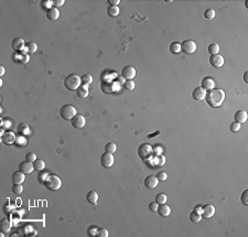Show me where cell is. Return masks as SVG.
Masks as SVG:
<instances>
[{
	"instance_id": "obj_14",
	"label": "cell",
	"mask_w": 248,
	"mask_h": 237,
	"mask_svg": "<svg viewBox=\"0 0 248 237\" xmlns=\"http://www.w3.org/2000/svg\"><path fill=\"white\" fill-rule=\"evenodd\" d=\"M16 139H17V137H16L15 132H12L11 130H8L6 132H3L2 137H1V140H2V142L5 145H11V143L16 142Z\"/></svg>"
},
{
	"instance_id": "obj_27",
	"label": "cell",
	"mask_w": 248,
	"mask_h": 237,
	"mask_svg": "<svg viewBox=\"0 0 248 237\" xmlns=\"http://www.w3.org/2000/svg\"><path fill=\"white\" fill-rule=\"evenodd\" d=\"M76 95L79 98H86L88 96V88H87L86 85H81L76 89Z\"/></svg>"
},
{
	"instance_id": "obj_29",
	"label": "cell",
	"mask_w": 248,
	"mask_h": 237,
	"mask_svg": "<svg viewBox=\"0 0 248 237\" xmlns=\"http://www.w3.org/2000/svg\"><path fill=\"white\" fill-rule=\"evenodd\" d=\"M169 50H170V52L173 53V54H179V53L181 52V44L179 42H172L171 44H170Z\"/></svg>"
},
{
	"instance_id": "obj_40",
	"label": "cell",
	"mask_w": 248,
	"mask_h": 237,
	"mask_svg": "<svg viewBox=\"0 0 248 237\" xmlns=\"http://www.w3.org/2000/svg\"><path fill=\"white\" fill-rule=\"evenodd\" d=\"M204 17L207 20H212L214 17H215V11L213 9H206L204 11Z\"/></svg>"
},
{
	"instance_id": "obj_1",
	"label": "cell",
	"mask_w": 248,
	"mask_h": 237,
	"mask_svg": "<svg viewBox=\"0 0 248 237\" xmlns=\"http://www.w3.org/2000/svg\"><path fill=\"white\" fill-rule=\"evenodd\" d=\"M224 99H225V92L221 88H213L206 93L205 101L211 107H219L223 104Z\"/></svg>"
},
{
	"instance_id": "obj_16",
	"label": "cell",
	"mask_w": 248,
	"mask_h": 237,
	"mask_svg": "<svg viewBox=\"0 0 248 237\" xmlns=\"http://www.w3.org/2000/svg\"><path fill=\"white\" fill-rule=\"evenodd\" d=\"M34 170V167H33L32 162H29V161H24V162H21L19 164V171L23 172L24 174H30L32 173Z\"/></svg>"
},
{
	"instance_id": "obj_56",
	"label": "cell",
	"mask_w": 248,
	"mask_h": 237,
	"mask_svg": "<svg viewBox=\"0 0 248 237\" xmlns=\"http://www.w3.org/2000/svg\"><path fill=\"white\" fill-rule=\"evenodd\" d=\"M1 126H3L5 128H8L9 126H11V123H9L8 120H5L3 123H1Z\"/></svg>"
},
{
	"instance_id": "obj_23",
	"label": "cell",
	"mask_w": 248,
	"mask_h": 237,
	"mask_svg": "<svg viewBox=\"0 0 248 237\" xmlns=\"http://www.w3.org/2000/svg\"><path fill=\"white\" fill-rule=\"evenodd\" d=\"M157 212H158L159 215L162 216V217H168L169 215L171 214V208H170L169 205H166V203H164V204H160Z\"/></svg>"
},
{
	"instance_id": "obj_21",
	"label": "cell",
	"mask_w": 248,
	"mask_h": 237,
	"mask_svg": "<svg viewBox=\"0 0 248 237\" xmlns=\"http://www.w3.org/2000/svg\"><path fill=\"white\" fill-rule=\"evenodd\" d=\"M201 87H203L205 91H211L215 86V81L213 78H211V77H204L201 82Z\"/></svg>"
},
{
	"instance_id": "obj_49",
	"label": "cell",
	"mask_w": 248,
	"mask_h": 237,
	"mask_svg": "<svg viewBox=\"0 0 248 237\" xmlns=\"http://www.w3.org/2000/svg\"><path fill=\"white\" fill-rule=\"evenodd\" d=\"M97 230H98V228L96 226H92V227L88 228L87 233H88L89 236H97Z\"/></svg>"
},
{
	"instance_id": "obj_32",
	"label": "cell",
	"mask_w": 248,
	"mask_h": 237,
	"mask_svg": "<svg viewBox=\"0 0 248 237\" xmlns=\"http://www.w3.org/2000/svg\"><path fill=\"white\" fill-rule=\"evenodd\" d=\"M33 167H34V170L37 171H42L45 168V162L42 159H37V160L33 162Z\"/></svg>"
},
{
	"instance_id": "obj_55",
	"label": "cell",
	"mask_w": 248,
	"mask_h": 237,
	"mask_svg": "<svg viewBox=\"0 0 248 237\" xmlns=\"http://www.w3.org/2000/svg\"><path fill=\"white\" fill-rule=\"evenodd\" d=\"M159 133H160V131H159V130H157L156 132H153V133H149V135H148V138H149V139L154 138V137H156V136H158Z\"/></svg>"
},
{
	"instance_id": "obj_17",
	"label": "cell",
	"mask_w": 248,
	"mask_h": 237,
	"mask_svg": "<svg viewBox=\"0 0 248 237\" xmlns=\"http://www.w3.org/2000/svg\"><path fill=\"white\" fill-rule=\"evenodd\" d=\"M144 186H146L147 189H154V188H157V185H158V183H159V180L157 179V177H154V176H148L146 179H144Z\"/></svg>"
},
{
	"instance_id": "obj_28",
	"label": "cell",
	"mask_w": 248,
	"mask_h": 237,
	"mask_svg": "<svg viewBox=\"0 0 248 237\" xmlns=\"http://www.w3.org/2000/svg\"><path fill=\"white\" fill-rule=\"evenodd\" d=\"M38 50V45L37 43L34 42H29L28 44H25V47H24V51L27 53H30V54H32V53H35Z\"/></svg>"
},
{
	"instance_id": "obj_26",
	"label": "cell",
	"mask_w": 248,
	"mask_h": 237,
	"mask_svg": "<svg viewBox=\"0 0 248 237\" xmlns=\"http://www.w3.org/2000/svg\"><path fill=\"white\" fill-rule=\"evenodd\" d=\"M60 17V11L55 7L51 8V9L46 10V18L51 21H55Z\"/></svg>"
},
{
	"instance_id": "obj_9",
	"label": "cell",
	"mask_w": 248,
	"mask_h": 237,
	"mask_svg": "<svg viewBox=\"0 0 248 237\" xmlns=\"http://www.w3.org/2000/svg\"><path fill=\"white\" fill-rule=\"evenodd\" d=\"M201 214L202 217L204 218H211L215 214V208L212 204H205L204 206H201Z\"/></svg>"
},
{
	"instance_id": "obj_43",
	"label": "cell",
	"mask_w": 248,
	"mask_h": 237,
	"mask_svg": "<svg viewBox=\"0 0 248 237\" xmlns=\"http://www.w3.org/2000/svg\"><path fill=\"white\" fill-rule=\"evenodd\" d=\"M241 203H243V205H245V206H247V205H248V190H244L243 191V193H241Z\"/></svg>"
},
{
	"instance_id": "obj_12",
	"label": "cell",
	"mask_w": 248,
	"mask_h": 237,
	"mask_svg": "<svg viewBox=\"0 0 248 237\" xmlns=\"http://www.w3.org/2000/svg\"><path fill=\"white\" fill-rule=\"evenodd\" d=\"M11 47L15 51L17 52H22L23 50L25 47L24 44V40L22 38H16V39L12 40V42H11Z\"/></svg>"
},
{
	"instance_id": "obj_2",
	"label": "cell",
	"mask_w": 248,
	"mask_h": 237,
	"mask_svg": "<svg viewBox=\"0 0 248 237\" xmlns=\"http://www.w3.org/2000/svg\"><path fill=\"white\" fill-rule=\"evenodd\" d=\"M81 83V76L77 74H69L64 79V86L69 91H76L82 85Z\"/></svg>"
},
{
	"instance_id": "obj_47",
	"label": "cell",
	"mask_w": 248,
	"mask_h": 237,
	"mask_svg": "<svg viewBox=\"0 0 248 237\" xmlns=\"http://www.w3.org/2000/svg\"><path fill=\"white\" fill-rule=\"evenodd\" d=\"M108 235H109V233L106 228H99V230H97V236L98 237H108Z\"/></svg>"
},
{
	"instance_id": "obj_6",
	"label": "cell",
	"mask_w": 248,
	"mask_h": 237,
	"mask_svg": "<svg viewBox=\"0 0 248 237\" xmlns=\"http://www.w3.org/2000/svg\"><path fill=\"white\" fill-rule=\"evenodd\" d=\"M181 51L186 54H193L196 51V43L193 40H184L181 43Z\"/></svg>"
},
{
	"instance_id": "obj_45",
	"label": "cell",
	"mask_w": 248,
	"mask_h": 237,
	"mask_svg": "<svg viewBox=\"0 0 248 237\" xmlns=\"http://www.w3.org/2000/svg\"><path fill=\"white\" fill-rule=\"evenodd\" d=\"M25 160L27 161H29V162H34L35 160H37V154H35L34 152H29L25 156Z\"/></svg>"
},
{
	"instance_id": "obj_13",
	"label": "cell",
	"mask_w": 248,
	"mask_h": 237,
	"mask_svg": "<svg viewBox=\"0 0 248 237\" xmlns=\"http://www.w3.org/2000/svg\"><path fill=\"white\" fill-rule=\"evenodd\" d=\"M210 64L212 66L216 67V69H219V67H222L224 65V57L218 54L211 55V57H210Z\"/></svg>"
},
{
	"instance_id": "obj_8",
	"label": "cell",
	"mask_w": 248,
	"mask_h": 237,
	"mask_svg": "<svg viewBox=\"0 0 248 237\" xmlns=\"http://www.w3.org/2000/svg\"><path fill=\"white\" fill-rule=\"evenodd\" d=\"M114 156H113V153H109V152H105L102 154L100 157V163H102V166L104 168H110V167L114 164Z\"/></svg>"
},
{
	"instance_id": "obj_11",
	"label": "cell",
	"mask_w": 248,
	"mask_h": 237,
	"mask_svg": "<svg viewBox=\"0 0 248 237\" xmlns=\"http://www.w3.org/2000/svg\"><path fill=\"white\" fill-rule=\"evenodd\" d=\"M206 93H207V92H206L203 87H201V86L196 87V88L192 92V97H193V99H195V101H204L206 97Z\"/></svg>"
},
{
	"instance_id": "obj_38",
	"label": "cell",
	"mask_w": 248,
	"mask_h": 237,
	"mask_svg": "<svg viewBox=\"0 0 248 237\" xmlns=\"http://www.w3.org/2000/svg\"><path fill=\"white\" fill-rule=\"evenodd\" d=\"M22 233H23V235H31V236L37 235V230H33L31 226H25V227H23Z\"/></svg>"
},
{
	"instance_id": "obj_57",
	"label": "cell",
	"mask_w": 248,
	"mask_h": 237,
	"mask_svg": "<svg viewBox=\"0 0 248 237\" xmlns=\"http://www.w3.org/2000/svg\"><path fill=\"white\" fill-rule=\"evenodd\" d=\"M5 72H6L5 66L1 65V66H0V76H3V75H5Z\"/></svg>"
},
{
	"instance_id": "obj_10",
	"label": "cell",
	"mask_w": 248,
	"mask_h": 237,
	"mask_svg": "<svg viewBox=\"0 0 248 237\" xmlns=\"http://www.w3.org/2000/svg\"><path fill=\"white\" fill-rule=\"evenodd\" d=\"M100 88L106 94H113L116 91H118V87H116V84L112 83V82H102Z\"/></svg>"
},
{
	"instance_id": "obj_19",
	"label": "cell",
	"mask_w": 248,
	"mask_h": 237,
	"mask_svg": "<svg viewBox=\"0 0 248 237\" xmlns=\"http://www.w3.org/2000/svg\"><path fill=\"white\" fill-rule=\"evenodd\" d=\"M24 179H25L24 173L21 172V171H16L11 176V181H12L13 184H22Z\"/></svg>"
},
{
	"instance_id": "obj_44",
	"label": "cell",
	"mask_w": 248,
	"mask_h": 237,
	"mask_svg": "<svg viewBox=\"0 0 248 237\" xmlns=\"http://www.w3.org/2000/svg\"><path fill=\"white\" fill-rule=\"evenodd\" d=\"M41 5H42V8L43 9H51V8H53V1H51V0H43L42 2H41Z\"/></svg>"
},
{
	"instance_id": "obj_37",
	"label": "cell",
	"mask_w": 248,
	"mask_h": 237,
	"mask_svg": "<svg viewBox=\"0 0 248 237\" xmlns=\"http://www.w3.org/2000/svg\"><path fill=\"white\" fill-rule=\"evenodd\" d=\"M105 150H106V152H109V153H114V152H116V150H117V146H116V143H114V142H108L105 146Z\"/></svg>"
},
{
	"instance_id": "obj_33",
	"label": "cell",
	"mask_w": 248,
	"mask_h": 237,
	"mask_svg": "<svg viewBox=\"0 0 248 237\" xmlns=\"http://www.w3.org/2000/svg\"><path fill=\"white\" fill-rule=\"evenodd\" d=\"M81 82H82V85H86V86H88V85H91L93 83V76L89 74L83 75V76L81 77Z\"/></svg>"
},
{
	"instance_id": "obj_41",
	"label": "cell",
	"mask_w": 248,
	"mask_h": 237,
	"mask_svg": "<svg viewBox=\"0 0 248 237\" xmlns=\"http://www.w3.org/2000/svg\"><path fill=\"white\" fill-rule=\"evenodd\" d=\"M124 87H125V89H127V91H134V88H135V82L132 81V79H128V81L125 82Z\"/></svg>"
},
{
	"instance_id": "obj_53",
	"label": "cell",
	"mask_w": 248,
	"mask_h": 237,
	"mask_svg": "<svg viewBox=\"0 0 248 237\" xmlns=\"http://www.w3.org/2000/svg\"><path fill=\"white\" fill-rule=\"evenodd\" d=\"M152 149H153V152L156 153L157 156H158V154H161V153H162V149L160 148L159 146H157L156 148H152Z\"/></svg>"
},
{
	"instance_id": "obj_46",
	"label": "cell",
	"mask_w": 248,
	"mask_h": 237,
	"mask_svg": "<svg viewBox=\"0 0 248 237\" xmlns=\"http://www.w3.org/2000/svg\"><path fill=\"white\" fill-rule=\"evenodd\" d=\"M157 179L159 181H166L168 179V174L164 171H160V172L157 173Z\"/></svg>"
},
{
	"instance_id": "obj_3",
	"label": "cell",
	"mask_w": 248,
	"mask_h": 237,
	"mask_svg": "<svg viewBox=\"0 0 248 237\" xmlns=\"http://www.w3.org/2000/svg\"><path fill=\"white\" fill-rule=\"evenodd\" d=\"M45 188L50 191H57L62 186V181L56 176H47L46 180L44 181Z\"/></svg>"
},
{
	"instance_id": "obj_22",
	"label": "cell",
	"mask_w": 248,
	"mask_h": 237,
	"mask_svg": "<svg viewBox=\"0 0 248 237\" xmlns=\"http://www.w3.org/2000/svg\"><path fill=\"white\" fill-rule=\"evenodd\" d=\"M190 220L193 223H198L202 220V214H201V206L194 208L191 213H190Z\"/></svg>"
},
{
	"instance_id": "obj_58",
	"label": "cell",
	"mask_w": 248,
	"mask_h": 237,
	"mask_svg": "<svg viewBox=\"0 0 248 237\" xmlns=\"http://www.w3.org/2000/svg\"><path fill=\"white\" fill-rule=\"evenodd\" d=\"M247 75H248V72H245V74H244V81H245V83H248Z\"/></svg>"
},
{
	"instance_id": "obj_4",
	"label": "cell",
	"mask_w": 248,
	"mask_h": 237,
	"mask_svg": "<svg viewBox=\"0 0 248 237\" xmlns=\"http://www.w3.org/2000/svg\"><path fill=\"white\" fill-rule=\"evenodd\" d=\"M76 114V108L73 105L66 104L60 109V116L62 117L63 119H65V120H71Z\"/></svg>"
},
{
	"instance_id": "obj_42",
	"label": "cell",
	"mask_w": 248,
	"mask_h": 237,
	"mask_svg": "<svg viewBox=\"0 0 248 237\" xmlns=\"http://www.w3.org/2000/svg\"><path fill=\"white\" fill-rule=\"evenodd\" d=\"M22 191H23V186H22V184H13V186H12V192L15 193V194H17V195L21 194V193H22Z\"/></svg>"
},
{
	"instance_id": "obj_50",
	"label": "cell",
	"mask_w": 248,
	"mask_h": 237,
	"mask_svg": "<svg viewBox=\"0 0 248 237\" xmlns=\"http://www.w3.org/2000/svg\"><path fill=\"white\" fill-rule=\"evenodd\" d=\"M159 208V204L157 202H151L149 204V210L151 211V212H157Z\"/></svg>"
},
{
	"instance_id": "obj_31",
	"label": "cell",
	"mask_w": 248,
	"mask_h": 237,
	"mask_svg": "<svg viewBox=\"0 0 248 237\" xmlns=\"http://www.w3.org/2000/svg\"><path fill=\"white\" fill-rule=\"evenodd\" d=\"M107 15H108L109 17H112V18L117 17V16L119 15V8L118 7H113V6H109V7L107 8Z\"/></svg>"
},
{
	"instance_id": "obj_25",
	"label": "cell",
	"mask_w": 248,
	"mask_h": 237,
	"mask_svg": "<svg viewBox=\"0 0 248 237\" xmlns=\"http://www.w3.org/2000/svg\"><path fill=\"white\" fill-rule=\"evenodd\" d=\"M98 193L96 192V191H89L88 193L86 194V200L88 203H91V204L93 205H96L97 202H98Z\"/></svg>"
},
{
	"instance_id": "obj_36",
	"label": "cell",
	"mask_w": 248,
	"mask_h": 237,
	"mask_svg": "<svg viewBox=\"0 0 248 237\" xmlns=\"http://www.w3.org/2000/svg\"><path fill=\"white\" fill-rule=\"evenodd\" d=\"M166 200H168V198H166V195L164 194V193H159L156 196V202L158 203L159 205L166 203Z\"/></svg>"
},
{
	"instance_id": "obj_24",
	"label": "cell",
	"mask_w": 248,
	"mask_h": 237,
	"mask_svg": "<svg viewBox=\"0 0 248 237\" xmlns=\"http://www.w3.org/2000/svg\"><path fill=\"white\" fill-rule=\"evenodd\" d=\"M15 60L17 62H19V63H21V64H25V63H28L30 61V56L27 52L22 51V52H18L15 55Z\"/></svg>"
},
{
	"instance_id": "obj_20",
	"label": "cell",
	"mask_w": 248,
	"mask_h": 237,
	"mask_svg": "<svg viewBox=\"0 0 248 237\" xmlns=\"http://www.w3.org/2000/svg\"><path fill=\"white\" fill-rule=\"evenodd\" d=\"M17 131L19 135H21V136H29L30 132H31V130H30V126L28 125L27 123H21L18 125L17 127Z\"/></svg>"
},
{
	"instance_id": "obj_52",
	"label": "cell",
	"mask_w": 248,
	"mask_h": 237,
	"mask_svg": "<svg viewBox=\"0 0 248 237\" xmlns=\"http://www.w3.org/2000/svg\"><path fill=\"white\" fill-rule=\"evenodd\" d=\"M119 3H120L119 0H108V5L113 6V7H118Z\"/></svg>"
},
{
	"instance_id": "obj_48",
	"label": "cell",
	"mask_w": 248,
	"mask_h": 237,
	"mask_svg": "<svg viewBox=\"0 0 248 237\" xmlns=\"http://www.w3.org/2000/svg\"><path fill=\"white\" fill-rule=\"evenodd\" d=\"M231 131H233V132H236V131H238L239 129H241V123H236V121H234V123H231Z\"/></svg>"
},
{
	"instance_id": "obj_51",
	"label": "cell",
	"mask_w": 248,
	"mask_h": 237,
	"mask_svg": "<svg viewBox=\"0 0 248 237\" xmlns=\"http://www.w3.org/2000/svg\"><path fill=\"white\" fill-rule=\"evenodd\" d=\"M53 5H54V7H62L63 5H64V0H54L53 1Z\"/></svg>"
},
{
	"instance_id": "obj_34",
	"label": "cell",
	"mask_w": 248,
	"mask_h": 237,
	"mask_svg": "<svg viewBox=\"0 0 248 237\" xmlns=\"http://www.w3.org/2000/svg\"><path fill=\"white\" fill-rule=\"evenodd\" d=\"M208 52H210L211 55L218 54V52H219V45H218L217 43H212V44H210L208 45Z\"/></svg>"
},
{
	"instance_id": "obj_39",
	"label": "cell",
	"mask_w": 248,
	"mask_h": 237,
	"mask_svg": "<svg viewBox=\"0 0 248 237\" xmlns=\"http://www.w3.org/2000/svg\"><path fill=\"white\" fill-rule=\"evenodd\" d=\"M154 162L157 163V166H160V167L164 166V163H166V157H164L162 153L161 154H158L156 160H154Z\"/></svg>"
},
{
	"instance_id": "obj_30",
	"label": "cell",
	"mask_w": 248,
	"mask_h": 237,
	"mask_svg": "<svg viewBox=\"0 0 248 237\" xmlns=\"http://www.w3.org/2000/svg\"><path fill=\"white\" fill-rule=\"evenodd\" d=\"M11 230V223L7 220V218H3L1 220V232L2 233H9Z\"/></svg>"
},
{
	"instance_id": "obj_18",
	"label": "cell",
	"mask_w": 248,
	"mask_h": 237,
	"mask_svg": "<svg viewBox=\"0 0 248 237\" xmlns=\"http://www.w3.org/2000/svg\"><path fill=\"white\" fill-rule=\"evenodd\" d=\"M248 118V115H247V111L246 110H237L235 113V115H234V119H235L236 123H246V120H247Z\"/></svg>"
},
{
	"instance_id": "obj_5",
	"label": "cell",
	"mask_w": 248,
	"mask_h": 237,
	"mask_svg": "<svg viewBox=\"0 0 248 237\" xmlns=\"http://www.w3.org/2000/svg\"><path fill=\"white\" fill-rule=\"evenodd\" d=\"M152 153H153V149H152L151 145L149 143H142L138 148V156L142 160H148L151 158Z\"/></svg>"
},
{
	"instance_id": "obj_7",
	"label": "cell",
	"mask_w": 248,
	"mask_h": 237,
	"mask_svg": "<svg viewBox=\"0 0 248 237\" xmlns=\"http://www.w3.org/2000/svg\"><path fill=\"white\" fill-rule=\"evenodd\" d=\"M71 123L72 126L76 129H82L84 128L85 123H86V120H85V117L81 114H76L72 119H71Z\"/></svg>"
},
{
	"instance_id": "obj_54",
	"label": "cell",
	"mask_w": 248,
	"mask_h": 237,
	"mask_svg": "<svg viewBox=\"0 0 248 237\" xmlns=\"http://www.w3.org/2000/svg\"><path fill=\"white\" fill-rule=\"evenodd\" d=\"M116 79H117V82H118V84H119V85H124V84H125V82H126V81H125V78H124V77H122V76H118Z\"/></svg>"
},
{
	"instance_id": "obj_35",
	"label": "cell",
	"mask_w": 248,
	"mask_h": 237,
	"mask_svg": "<svg viewBox=\"0 0 248 237\" xmlns=\"http://www.w3.org/2000/svg\"><path fill=\"white\" fill-rule=\"evenodd\" d=\"M27 142H28L27 138L24 136H21V135H19L17 137V139H16V145L19 147H22V148L27 146Z\"/></svg>"
},
{
	"instance_id": "obj_15",
	"label": "cell",
	"mask_w": 248,
	"mask_h": 237,
	"mask_svg": "<svg viewBox=\"0 0 248 237\" xmlns=\"http://www.w3.org/2000/svg\"><path fill=\"white\" fill-rule=\"evenodd\" d=\"M122 76L124 77V78H126L127 81H128V79H132L136 76V69H135V67L125 66L122 71Z\"/></svg>"
}]
</instances>
